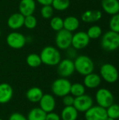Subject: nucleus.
<instances>
[{"instance_id": "nucleus-37", "label": "nucleus", "mask_w": 119, "mask_h": 120, "mask_svg": "<svg viewBox=\"0 0 119 120\" xmlns=\"http://www.w3.org/2000/svg\"><path fill=\"white\" fill-rule=\"evenodd\" d=\"M105 120H114V119H113V118H111V117H107Z\"/></svg>"}, {"instance_id": "nucleus-16", "label": "nucleus", "mask_w": 119, "mask_h": 120, "mask_svg": "<svg viewBox=\"0 0 119 120\" xmlns=\"http://www.w3.org/2000/svg\"><path fill=\"white\" fill-rule=\"evenodd\" d=\"M102 78L100 75L94 72H91L86 76H84L83 79V85L86 88L93 89L99 87L101 84Z\"/></svg>"}, {"instance_id": "nucleus-7", "label": "nucleus", "mask_w": 119, "mask_h": 120, "mask_svg": "<svg viewBox=\"0 0 119 120\" xmlns=\"http://www.w3.org/2000/svg\"><path fill=\"white\" fill-rule=\"evenodd\" d=\"M72 32L62 29L57 32L55 41L57 47L60 50H67L72 46Z\"/></svg>"}, {"instance_id": "nucleus-18", "label": "nucleus", "mask_w": 119, "mask_h": 120, "mask_svg": "<svg viewBox=\"0 0 119 120\" xmlns=\"http://www.w3.org/2000/svg\"><path fill=\"white\" fill-rule=\"evenodd\" d=\"M102 17V13L99 10H87L81 15V20L86 23H92L99 21Z\"/></svg>"}, {"instance_id": "nucleus-35", "label": "nucleus", "mask_w": 119, "mask_h": 120, "mask_svg": "<svg viewBox=\"0 0 119 120\" xmlns=\"http://www.w3.org/2000/svg\"><path fill=\"white\" fill-rule=\"evenodd\" d=\"M46 120H61L60 116L54 112H50L48 113H46Z\"/></svg>"}, {"instance_id": "nucleus-29", "label": "nucleus", "mask_w": 119, "mask_h": 120, "mask_svg": "<svg viewBox=\"0 0 119 120\" xmlns=\"http://www.w3.org/2000/svg\"><path fill=\"white\" fill-rule=\"evenodd\" d=\"M107 117L117 120L119 119V105L116 103H113L107 108H106Z\"/></svg>"}, {"instance_id": "nucleus-2", "label": "nucleus", "mask_w": 119, "mask_h": 120, "mask_svg": "<svg viewBox=\"0 0 119 120\" xmlns=\"http://www.w3.org/2000/svg\"><path fill=\"white\" fill-rule=\"evenodd\" d=\"M74 63L75 71L83 76H86L93 72L95 69L94 62L89 56L86 55L77 56L74 60Z\"/></svg>"}, {"instance_id": "nucleus-22", "label": "nucleus", "mask_w": 119, "mask_h": 120, "mask_svg": "<svg viewBox=\"0 0 119 120\" xmlns=\"http://www.w3.org/2000/svg\"><path fill=\"white\" fill-rule=\"evenodd\" d=\"M60 116L61 120H77L79 112L73 105L65 106Z\"/></svg>"}, {"instance_id": "nucleus-23", "label": "nucleus", "mask_w": 119, "mask_h": 120, "mask_svg": "<svg viewBox=\"0 0 119 120\" xmlns=\"http://www.w3.org/2000/svg\"><path fill=\"white\" fill-rule=\"evenodd\" d=\"M46 113L39 107L34 108L28 112L27 119V120H46Z\"/></svg>"}, {"instance_id": "nucleus-8", "label": "nucleus", "mask_w": 119, "mask_h": 120, "mask_svg": "<svg viewBox=\"0 0 119 120\" xmlns=\"http://www.w3.org/2000/svg\"><path fill=\"white\" fill-rule=\"evenodd\" d=\"M6 41L9 47L13 49H20L25 46L27 39L20 32L14 31L7 35Z\"/></svg>"}, {"instance_id": "nucleus-19", "label": "nucleus", "mask_w": 119, "mask_h": 120, "mask_svg": "<svg viewBox=\"0 0 119 120\" xmlns=\"http://www.w3.org/2000/svg\"><path fill=\"white\" fill-rule=\"evenodd\" d=\"M102 8L103 11L111 15L119 13V0H102Z\"/></svg>"}, {"instance_id": "nucleus-6", "label": "nucleus", "mask_w": 119, "mask_h": 120, "mask_svg": "<svg viewBox=\"0 0 119 120\" xmlns=\"http://www.w3.org/2000/svg\"><path fill=\"white\" fill-rule=\"evenodd\" d=\"M95 101L97 105L107 108L114 103V96L112 92L105 88L99 89L95 94Z\"/></svg>"}, {"instance_id": "nucleus-25", "label": "nucleus", "mask_w": 119, "mask_h": 120, "mask_svg": "<svg viewBox=\"0 0 119 120\" xmlns=\"http://www.w3.org/2000/svg\"><path fill=\"white\" fill-rule=\"evenodd\" d=\"M86 94V87L83 84L74 83L72 84L70 88V94L74 98L82 96Z\"/></svg>"}, {"instance_id": "nucleus-24", "label": "nucleus", "mask_w": 119, "mask_h": 120, "mask_svg": "<svg viewBox=\"0 0 119 120\" xmlns=\"http://www.w3.org/2000/svg\"><path fill=\"white\" fill-rule=\"evenodd\" d=\"M26 63L28 66L33 68H38L42 64L40 56L36 53L29 54L26 58Z\"/></svg>"}, {"instance_id": "nucleus-13", "label": "nucleus", "mask_w": 119, "mask_h": 120, "mask_svg": "<svg viewBox=\"0 0 119 120\" xmlns=\"http://www.w3.org/2000/svg\"><path fill=\"white\" fill-rule=\"evenodd\" d=\"M39 103V108L46 113L53 112L56 107V100L55 97L50 94H43Z\"/></svg>"}, {"instance_id": "nucleus-12", "label": "nucleus", "mask_w": 119, "mask_h": 120, "mask_svg": "<svg viewBox=\"0 0 119 120\" xmlns=\"http://www.w3.org/2000/svg\"><path fill=\"white\" fill-rule=\"evenodd\" d=\"M85 113L86 120H105L107 117L106 108L99 105H93Z\"/></svg>"}, {"instance_id": "nucleus-3", "label": "nucleus", "mask_w": 119, "mask_h": 120, "mask_svg": "<svg viewBox=\"0 0 119 120\" xmlns=\"http://www.w3.org/2000/svg\"><path fill=\"white\" fill-rule=\"evenodd\" d=\"M101 46L107 52H112L119 48V33L109 30L106 32L101 39Z\"/></svg>"}, {"instance_id": "nucleus-5", "label": "nucleus", "mask_w": 119, "mask_h": 120, "mask_svg": "<svg viewBox=\"0 0 119 120\" xmlns=\"http://www.w3.org/2000/svg\"><path fill=\"white\" fill-rule=\"evenodd\" d=\"M100 76L102 79L109 84H114L118 81L119 72L118 69L113 64L105 63L100 69Z\"/></svg>"}, {"instance_id": "nucleus-11", "label": "nucleus", "mask_w": 119, "mask_h": 120, "mask_svg": "<svg viewBox=\"0 0 119 120\" xmlns=\"http://www.w3.org/2000/svg\"><path fill=\"white\" fill-rule=\"evenodd\" d=\"M90 41V39L86 32L79 31L72 35V46L76 50H81L88 46Z\"/></svg>"}, {"instance_id": "nucleus-39", "label": "nucleus", "mask_w": 119, "mask_h": 120, "mask_svg": "<svg viewBox=\"0 0 119 120\" xmlns=\"http://www.w3.org/2000/svg\"></svg>"}, {"instance_id": "nucleus-28", "label": "nucleus", "mask_w": 119, "mask_h": 120, "mask_svg": "<svg viewBox=\"0 0 119 120\" xmlns=\"http://www.w3.org/2000/svg\"><path fill=\"white\" fill-rule=\"evenodd\" d=\"M50 26L51 29L55 32H58L63 29V19L60 16H54L50 18Z\"/></svg>"}, {"instance_id": "nucleus-20", "label": "nucleus", "mask_w": 119, "mask_h": 120, "mask_svg": "<svg viewBox=\"0 0 119 120\" xmlns=\"http://www.w3.org/2000/svg\"><path fill=\"white\" fill-rule=\"evenodd\" d=\"M80 22L79 20L73 15H69L63 19V29L69 32H74L79 27Z\"/></svg>"}, {"instance_id": "nucleus-32", "label": "nucleus", "mask_w": 119, "mask_h": 120, "mask_svg": "<svg viewBox=\"0 0 119 120\" xmlns=\"http://www.w3.org/2000/svg\"><path fill=\"white\" fill-rule=\"evenodd\" d=\"M110 30L119 33V13L113 15L109 20Z\"/></svg>"}, {"instance_id": "nucleus-38", "label": "nucleus", "mask_w": 119, "mask_h": 120, "mask_svg": "<svg viewBox=\"0 0 119 120\" xmlns=\"http://www.w3.org/2000/svg\"><path fill=\"white\" fill-rule=\"evenodd\" d=\"M0 120H4L3 119H1V118H0Z\"/></svg>"}, {"instance_id": "nucleus-4", "label": "nucleus", "mask_w": 119, "mask_h": 120, "mask_svg": "<svg viewBox=\"0 0 119 120\" xmlns=\"http://www.w3.org/2000/svg\"><path fill=\"white\" fill-rule=\"evenodd\" d=\"M72 83L67 78L60 77L56 79L51 85V91L57 97L62 98L70 94Z\"/></svg>"}, {"instance_id": "nucleus-21", "label": "nucleus", "mask_w": 119, "mask_h": 120, "mask_svg": "<svg viewBox=\"0 0 119 120\" xmlns=\"http://www.w3.org/2000/svg\"><path fill=\"white\" fill-rule=\"evenodd\" d=\"M43 95V91L37 86L31 87L26 92L27 99L32 103H39Z\"/></svg>"}, {"instance_id": "nucleus-26", "label": "nucleus", "mask_w": 119, "mask_h": 120, "mask_svg": "<svg viewBox=\"0 0 119 120\" xmlns=\"http://www.w3.org/2000/svg\"><path fill=\"white\" fill-rule=\"evenodd\" d=\"M90 39H97L102 34V30L100 26L94 25L90 26L86 32Z\"/></svg>"}, {"instance_id": "nucleus-36", "label": "nucleus", "mask_w": 119, "mask_h": 120, "mask_svg": "<svg viewBox=\"0 0 119 120\" xmlns=\"http://www.w3.org/2000/svg\"><path fill=\"white\" fill-rule=\"evenodd\" d=\"M39 4L42 6H46V5H51L53 0H36Z\"/></svg>"}, {"instance_id": "nucleus-31", "label": "nucleus", "mask_w": 119, "mask_h": 120, "mask_svg": "<svg viewBox=\"0 0 119 120\" xmlns=\"http://www.w3.org/2000/svg\"><path fill=\"white\" fill-rule=\"evenodd\" d=\"M41 15L44 19H50L54 13V9L52 7L51 5H46V6H42L41 8Z\"/></svg>"}, {"instance_id": "nucleus-27", "label": "nucleus", "mask_w": 119, "mask_h": 120, "mask_svg": "<svg viewBox=\"0 0 119 120\" xmlns=\"http://www.w3.org/2000/svg\"><path fill=\"white\" fill-rule=\"evenodd\" d=\"M70 5L69 0H53L51 4L54 10L58 11H63L67 10Z\"/></svg>"}, {"instance_id": "nucleus-33", "label": "nucleus", "mask_w": 119, "mask_h": 120, "mask_svg": "<svg viewBox=\"0 0 119 120\" xmlns=\"http://www.w3.org/2000/svg\"><path fill=\"white\" fill-rule=\"evenodd\" d=\"M74 97L70 94L62 97V103L65 106H72L74 102Z\"/></svg>"}, {"instance_id": "nucleus-14", "label": "nucleus", "mask_w": 119, "mask_h": 120, "mask_svg": "<svg viewBox=\"0 0 119 120\" xmlns=\"http://www.w3.org/2000/svg\"><path fill=\"white\" fill-rule=\"evenodd\" d=\"M25 16L20 12L11 14L7 20V25L13 30H17L24 26Z\"/></svg>"}, {"instance_id": "nucleus-17", "label": "nucleus", "mask_w": 119, "mask_h": 120, "mask_svg": "<svg viewBox=\"0 0 119 120\" xmlns=\"http://www.w3.org/2000/svg\"><path fill=\"white\" fill-rule=\"evenodd\" d=\"M13 89L7 83L0 84V104L8 103L13 98Z\"/></svg>"}, {"instance_id": "nucleus-34", "label": "nucleus", "mask_w": 119, "mask_h": 120, "mask_svg": "<svg viewBox=\"0 0 119 120\" xmlns=\"http://www.w3.org/2000/svg\"><path fill=\"white\" fill-rule=\"evenodd\" d=\"M8 120H27V117L20 112H13L9 116Z\"/></svg>"}, {"instance_id": "nucleus-15", "label": "nucleus", "mask_w": 119, "mask_h": 120, "mask_svg": "<svg viewBox=\"0 0 119 120\" xmlns=\"http://www.w3.org/2000/svg\"><path fill=\"white\" fill-rule=\"evenodd\" d=\"M18 9L25 17L33 15L36 10V1L35 0H20Z\"/></svg>"}, {"instance_id": "nucleus-30", "label": "nucleus", "mask_w": 119, "mask_h": 120, "mask_svg": "<svg viewBox=\"0 0 119 120\" xmlns=\"http://www.w3.org/2000/svg\"><path fill=\"white\" fill-rule=\"evenodd\" d=\"M37 20L35 16L30 15L25 17L24 20V26L28 30H33L36 27Z\"/></svg>"}, {"instance_id": "nucleus-9", "label": "nucleus", "mask_w": 119, "mask_h": 120, "mask_svg": "<svg viewBox=\"0 0 119 120\" xmlns=\"http://www.w3.org/2000/svg\"><path fill=\"white\" fill-rule=\"evenodd\" d=\"M57 70L58 73L61 77L68 78L75 72L74 61L70 58H65L61 60L58 65Z\"/></svg>"}, {"instance_id": "nucleus-1", "label": "nucleus", "mask_w": 119, "mask_h": 120, "mask_svg": "<svg viewBox=\"0 0 119 120\" xmlns=\"http://www.w3.org/2000/svg\"><path fill=\"white\" fill-rule=\"evenodd\" d=\"M39 56L42 63L48 66H56L62 60L60 51L52 46H45Z\"/></svg>"}, {"instance_id": "nucleus-10", "label": "nucleus", "mask_w": 119, "mask_h": 120, "mask_svg": "<svg viewBox=\"0 0 119 120\" xmlns=\"http://www.w3.org/2000/svg\"><path fill=\"white\" fill-rule=\"evenodd\" d=\"M94 104L93 98L87 94L76 97L73 106L79 112H86Z\"/></svg>"}]
</instances>
